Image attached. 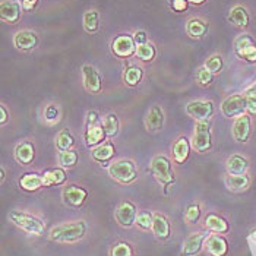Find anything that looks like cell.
<instances>
[{"label":"cell","instance_id":"cell-11","mask_svg":"<svg viewBox=\"0 0 256 256\" xmlns=\"http://www.w3.org/2000/svg\"><path fill=\"white\" fill-rule=\"evenodd\" d=\"M252 135V120L250 114L244 113L238 116L233 123V138L240 144H246Z\"/></svg>","mask_w":256,"mask_h":256},{"label":"cell","instance_id":"cell-47","mask_svg":"<svg viewBox=\"0 0 256 256\" xmlns=\"http://www.w3.org/2000/svg\"><path fill=\"white\" fill-rule=\"evenodd\" d=\"M40 0H20V6H22V9L24 10H32V9H36V6L38 4Z\"/></svg>","mask_w":256,"mask_h":256},{"label":"cell","instance_id":"cell-36","mask_svg":"<svg viewBox=\"0 0 256 256\" xmlns=\"http://www.w3.org/2000/svg\"><path fill=\"white\" fill-rule=\"evenodd\" d=\"M156 54H157L156 47L151 42L138 46V48H136V56L140 60H144V62H152V60L156 59Z\"/></svg>","mask_w":256,"mask_h":256},{"label":"cell","instance_id":"cell-41","mask_svg":"<svg viewBox=\"0 0 256 256\" xmlns=\"http://www.w3.org/2000/svg\"><path fill=\"white\" fill-rule=\"evenodd\" d=\"M184 218H186V221L190 222V224L196 222L200 218V206H199L198 204H190V205L186 208Z\"/></svg>","mask_w":256,"mask_h":256},{"label":"cell","instance_id":"cell-32","mask_svg":"<svg viewBox=\"0 0 256 256\" xmlns=\"http://www.w3.org/2000/svg\"><path fill=\"white\" fill-rule=\"evenodd\" d=\"M102 128H104V132H106L107 136L114 138L118 134V129H120V123H118V116L113 114V113L104 116L102 118Z\"/></svg>","mask_w":256,"mask_h":256},{"label":"cell","instance_id":"cell-6","mask_svg":"<svg viewBox=\"0 0 256 256\" xmlns=\"http://www.w3.org/2000/svg\"><path fill=\"white\" fill-rule=\"evenodd\" d=\"M248 112V102L246 94H233L222 101L221 104V113L224 118H238Z\"/></svg>","mask_w":256,"mask_h":256},{"label":"cell","instance_id":"cell-38","mask_svg":"<svg viewBox=\"0 0 256 256\" xmlns=\"http://www.w3.org/2000/svg\"><path fill=\"white\" fill-rule=\"evenodd\" d=\"M110 256H134V248L126 242H118L112 248Z\"/></svg>","mask_w":256,"mask_h":256},{"label":"cell","instance_id":"cell-5","mask_svg":"<svg viewBox=\"0 0 256 256\" xmlns=\"http://www.w3.org/2000/svg\"><path fill=\"white\" fill-rule=\"evenodd\" d=\"M237 58L248 63H256V40L249 34H242L234 40Z\"/></svg>","mask_w":256,"mask_h":256},{"label":"cell","instance_id":"cell-34","mask_svg":"<svg viewBox=\"0 0 256 256\" xmlns=\"http://www.w3.org/2000/svg\"><path fill=\"white\" fill-rule=\"evenodd\" d=\"M142 76H144V70L139 68V66H129L123 75V79H124V84L129 85V86H136L139 82L142 80Z\"/></svg>","mask_w":256,"mask_h":256},{"label":"cell","instance_id":"cell-37","mask_svg":"<svg viewBox=\"0 0 256 256\" xmlns=\"http://www.w3.org/2000/svg\"><path fill=\"white\" fill-rule=\"evenodd\" d=\"M60 118H62V112L58 104H48L44 110V120L48 124H56L59 123Z\"/></svg>","mask_w":256,"mask_h":256},{"label":"cell","instance_id":"cell-12","mask_svg":"<svg viewBox=\"0 0 256 256\" xmlns=\"http://www.w3.org/2000/svg\"><path fill=\"white\" fill-rule=\"evenodd\" d=\"M82 76H84V86L88 92L98 94L102 90V80H101L98 70L94 66L91 64L82 66Z\"/></svg>","mask_w":256,"mask_h":256},{"label":"cell","instance_id":"cell-35","mask_svg":"<svg viewBox=\"0 0 256 256\" xmlns=\"http://www.w3.org/2000/svg\"><path fill=\"white\" fill-rule=\"evenodd\" d=\"M79 156L76 151L74 150H69V151H64V152H60L59 154V162L62 167L64 168H72L78 164Z\"/></svg>","mask_w":256,"mask_h":256},{"label":"cell","instance_id":"cell-16","mask_svg":"<svg viewBox=\"0 0 256 256\" xmlns=\"http://www.w3.org/2000/svg\"><path fill=\"white\" fill-rule=\"evenodd\" d=\"M86 198H88V192L84 188L76 186V184H70V186L64 188V190H63V200L68 205L75 206V208L84 205Z\"/></svg>","mask_w":256,"mask_h":256},{"label":"cell","instance_id":"cell-19","mask_svg":"<svg viewBox=\"0 0 256 256\" xmlns=\"http://www.w3.org/2000/svg\"><path fill=\"white\" fill-rule=\"evenodd\" d=\"M15 160L22 166H30L36 158V148L31 142L24 140L15 146Z\"/></svg>","mask_w":256,"mask_h":256},{"label":"cell","instance_id":"cell-31","mask_svg":"<svg viewBox=\"0 0 256 256\" xmlns=\"http://www.w3.org/2000/svg\"><path fill=\"white\" fill-rule=\"evenodd\" d=\"M84 28L88 34H96L100 30V14L97 10H86L84 14Z\"/></svg>","mask_w":256,"mask_h":256},{"label":"cell","instance_id":"cell-51","mask_svg":"<svg viewBox=\"0 0 256 256\" xmlns=\"http://www.w3.org/2000/svg\"><path fill=\"white\" fill-rule=\"evenodd\" d=\"M252 240L256 243V232H254V234H252Z\"/></svg>","mask_w":256,"mask_h":256},{"label":"cell","instance_id":"cell-48","mask_svg":"<svg viewBox=\"0 0 256 256\" xmlns=\"http://www.w3.org/2000/svg\"><path fill=\"white\" fill-rule=\"evenodd\" d=\"M0 113H2L0 123H2V124H4V123L9 120V114H8V110H6V107H4V106H2V107H0Z\"/></svg>","mask_w":256,"mask_h":256},{"label":"cell","instance_id":"cell-17","mask_svg":"<svg viewBox=\"0 0 256 256\" xmlns=\"http://www.w3.org/2000/svg\"><path fill=\"white\" fill-rule=\"evenodd\" d=\"M14 42H15L16 48H20L22 52H30V50H32V48H36L38 46V36L34 31L24 30V31H20L15 36Z\"/></svg>","mask_w":256,"mask_h":256},{"label":"cell","instance_id":"cell-10","mask_svg":"<svg viewBox=\"0 0 256 256\" xmlns=\"http://www.w3.org/2000/svg\"><path fill=\"white\" fill-rule=\"evenodd\" d=\"M136 216H138V211H136V206L132 204V202H122L116 208L114 211V218L122 227H132L136 224Z\"/></svg>","mask_w":256,"mask_h":256},{"label":"cell","instance_id":"cell-9","mask_svg":"<svg viewBox=\"0 0 256 256\" xmlns=\"http://www.w3.org/2000/svg\"><path fill=\"white\" fill-rule=\"evenodd\" d=\"M194 148L198 152H206L211 150V128L206 122H198L194 134Z\"/></svg>","mask_w":256,"mask_h":256},{"label":"cell","instance_id":"cell-49","mask_svg":"<svg viewBox=\"0 0 256 256\" xmlns=\"http://www.w3.org/2000/svg\"><path fill=\"white\" fill-rule=\"evenodd\" d=\"M190 3H194V4H202V3H205L206 0H189Z\"/></svg>","mask_w":256,"mask_h":256},{"label":"cell","instance_id":"cell-14","mask_svg":"<svg viewBox=\"0 0 256 256\" xmlns=\"http://www.w3.org/2000/svg\"><path fill=\"white\" fill-rule=\"evenodd\" d=\"M166 123V114L161 106H152L145 118V126L150 132H160L164 128Z\"/></svg>","mask_w":256,"mask_h":256},{"label":"cell","instance_id":"cell-4","mask_svg":"<svg viewBox=\"0 0 256 256\" xmlns=\"http://www.w3.org/2000/svg\"><path fill=\"white\" fill-rule=\"evenodd\" d=\"M151 173L164 186H168L174 182V172L172 167V161L166 156H156L152 158Z\"/></svg>","mask_w":256,"mask_h":256},{"label":"cell","instance_id":"cell-25","mask_svg":"<svg viewBox=\"0 0 256 256\" xmlns=\"http://www.w3.org/2000/svg\"><path fill=\"white\" fill-rule=\"evenodd\" d=\"M228 22L238 28H246L250 22V15L244 6H234L228 14Z\"/></svg>","mask_w":256,"mask_h":256},{"label":"cell","instance_id":"cell-26","mask_svg":"<svg viewBox=\"0 0 256 256\" xmlns=\"http://www.w3.org/2000/svg\"><path fill=\"white\" fill-rule=\"evenodd\" d=\"M208 30H210V25L205 20H199V18L190 20L188 22V25H186V32L192 38H202V37H205L208 34Z\"/></svg>","mask_w":256,"mask_h":256},{"label":"cell","instance_id":"cell-8","mask_svg":"<svg viewBox=\"0 0 256 256\" xmlns=\"http://www.w3.org/2000/svg\"><path fill=\"white\" fill-rule=\"evenodd\" d=\"M136 42L134 40V36H129V34H122L118 36L116 38L113 40L112 42V52L114 56H118L120 59H126V58H130L132 54L136 53Z\"/></svg>","mask_w":256,"mask_h":256},{"label":"cell","instance_id":"cell-27","mask_svg":"<svg viewBox=\"0 0 256 256\" xmlns=\"http://www.w3.org/2000/svg\"><path fill=\"white\" fill-rule=\"evenodd\" d=\"M190 154V144L186 138H178L173 145V160L178 164H183Z\"/></svg>","mask_w":256,"mask_h":256},{"label":"cell","instance_id":"cell-28","mask_svg":"<svg viewBox=\"0 0 256 256\" xmlns=\"http://www.w3.org/2000/svg\"><path fill=\"white\" fill-rule=\"evenodd\" d=\"M20 188L26 192H36L40 188L44 186V178L36 174V173H28V174H24L20 178Z\"/></svg>","mask_w":256,"mask_h":256},{"label":"cell","instance_id":"cell-30","mask_svg":"<svg viewBox=\"0 0 256 256\" xmlns=\"http://www.w3.org/2000/svg\"><path fill=\"white\" fill-rule=\"evenodd\" d=\"M44 186H59L66 180V172L63 168H50L44 174Z\"/></svg>","mask_w":256,"mask_h":256},{"label":"cell","instance_id":"cell-29","mask_svg":"<svg viewBox=\"0 0 256 256\" xmlns=\"http://www.w3.org/2000/svg\"><path fill=\"white\" fill-rule=\"evenodd\" d=\"M116 150H114V145L112 142H106V144H101L98 145L94 151H92V158L98 162H107L110 161L113 156H114Z\"/></svg>","mask_w":256,"mask_h":256},{"label":"cell","instance_id":"cell-20","mask_svg":"<svg viewBox=\"0 0 256 256\" xmlns=\"http://www.w3.org/2000/svg\"><path fill=\"white\" fill-rule=\"evenodd\" d=\"M106 132L102 128V123H97V124H91L86 126L85 130V144L86 146H98L102 144V140H106Z\"/></svg>","mask_w":256,"mask_h":256},{"label":"cell","instance_id":"cell-18","mask_svg":"<svg viewBox=\"0 0 256 256\" xmlns=\"http://www.w3.org/2000/svg\"><path fill=\"white\" fill-rule=\"evenodd\" d=\"M205 248L211 256H226L228 252V242L226 240V237L212 234L206 238Z\"/></svg>","mask_w":256,"mask_h":256},{"label":"cell","instance_id":"cell-40","mask_svg":"<svg viewBox=\"0 0 256 256\" xmlns=\"http://www.w3.org/2000/svg\"><path fill=\"white\" fill-rule=\"evenodd\" d=\"M152 221H154V214H151L148 211H142L136 216V226L142 230L152 228Z\"/></svg>","mask_w":256,"mask_h":256},{"label":"cell","instance_id":"cell-15","mask_svg":"<svg viewBox=\"0 0 256 256\" xmlns=\"http://www.w3.org/2000/svg\"><path fill=\"white\" fill-rule=\"evenodd\" d=\"M22 6L20 2L15 0H4L0 4V16L8 24H16L20 18Z\"/></svg>","mask_w":256,"mask_h":256},{"label":"cell","instance_id":"cell-3","mask_svg":"<svg viewBox=\"0 0 256 256\" xmlns=\"http://www.w3.org/2000/svg\"><path fill=\"white\" fill-rule=\"evenodd\" d=\"M108 174L118 183L128 184L138 178V168L132 160H118L108 167Z\"/></svg>","mask_w":256,"mask_h":256},{"label":"cell","instance_id":"cell-39","mask_svg":"<svg viewBox=\"0 0 256 256\" xmlns=\"http://www.w3.org/2000/svg\"><path fill=\"white\" fill-rule=\"evenodd\" d=\"M205 68H206L212 75L220 74V72L222 70V68H224L222 58H221L220 54H214V56H211L210 59L205 62Z\"/></svg>","mask_w":256,"mask_h":256},{"label":"cell","instance_id":"cell-7","mask_svg":"<svg viewBox=\"0 0 256 256\" xmlns=\"http://www.w3.org/2000/svg\"><path fill=\"white\" fill-rule=\"evenodd\" d=\"M214 112H216V107H214L212 101L195 100V101H190L186 106L188 116L195 118L196 122H206V120H210V118H212Z\"/></svg>","mask_w":256,"mask_h":256},{"label":"cell","instance_id":"cell-45","mask_svg":"<svg viewBox=\"0 0 256 256\" xmlns=\"http://www.w3.org/2000/svg\"><path fill=\"white\" fill-rule=\"evenodd\" d=\"M100 123V114L96 110H91L86 113V126H91V124H97Z\"/></svg>","mask_w":256,"mask_h":256},{"label":"cell","instance_id":"cell-43","mask_svg":"<svg viewBox=\"0 0 256 256\" xmlns=\"http://www.w3.org/2000/svg\"><path fill=\"white\" fill-rule=\"evenodd\" d=\"M246 102H248V113L256 116V91L246 94Z\"/></svg>","mask_w":256,"mask_h":256},{"label":"cell","instance_id":"cell-13","mask_svg":"<svg viewBox=\"0 0 256 256\" xmlns=\"http://www.w3.org/2000/svg\"><path fill=\"white\" fill-rule=\"evenodd\" d=\"M206 233L199 232V233H192L183 243L182 249V256H196L204 246V242H206Z\"/></svg>","mask_w":256,"mask_h":256},{"label":"cell","instance_id":"cell-46","mask_svg":"<svg viewBox=\"0 0 256 256\" xmlns=\"http://www.w3.org/2000/svg\"><path fill=\"white\" fill-rule=\"evenodd\" d=\"M134 40L136 42V46H142V44H146L148 42V36L145 31H136L134 34Z\"/></svg>","mask_w":256,"mask_h":256},{"label":"cell","instance_id":"cell-50","mask_svg":"<svg viewBox=\"0 0 256 256\" xmlns=\"http://www.w3.org/2000/svg\"><path fill=\"white\" fill-rule=\"evenodd\" d=\"M4 178H6V172H4V168L2 167V176H0V180L3 182V180H4Z\"/></svg>","mask_w":256,"mask_h":256},{"label":"cell","instance_id":"cell-24","mask_svg":"<svg viewBox=\"0 0 256 256\" xmlns=\"http://www.w3.org/2000/svg\"><path fill=\"white\" fill-rule=\"evenodd\" d=\"M224 182L226 186L233 192H243L250 186V178L248 174H228L226 176Z\"/></svg>","mask_w":256,"mask_h":256},{"label":"cell","instance_id":"cell-22","mask_svg":"<svg viewBox=\"0 0 256 256\" xmlns=\"http://www.w3.org/2000/svg\"><path fill=\"white\" fill-rule=\"evenodd\" d=\"M152 233L154 236L160 240H167L172 233L170 221L164 217L162 214H154V221H152Z\"/></svg>","mask_w":256,"mask_h":256},{"label":"cell","instance_id":"cell-33","mask_svg":"<svg viewBox=\"0 0 256 256\" xmlns=\"http://www.w3.org/2000/svg\"><path fill=\"white\" fill-rule=\"evenodd\" d=\"M75 140H74V136L70 135V132L68 129H63L60 130L56 136V148L59 152H64V151H69L72 146H74Z\"/></svg>","mask_w":256,"mask_h":256},{"label":"cell","instance_id":"cell-21","mask_svg":"<svg viewBox=\"0 0 256 256\" xmlns=\"http://www.w3.org/2000/svg\"><path fill=\"white\" fill-rule=\"evenodd\" d=\"M228 174H246L249 170V160L240 154H234L226 162Z\"/></svg>","mask_w":256,"mask_h":256},{"label":"cell","instance_id":"cell-42","mask_svg":"<svg viewBox=\"0 0 256 256\" xmlns=\"http://www.w3.org/2000/svg\"><path fill=\"white\" fill-rule=\"evenodd\" d=\"M212 78H214V75L204 66V68H199L196 72V80L200 84V85H210L211 82H212Z\"/></svg>","mask_w":256,"mask_h":256},{"label":"cell","instance_id":"cell-2","mask_svg":"<svg viewBox=\"0 0 256 256\" xmlns=\"http://www.w3.org/2000/svg\"><path fill=\"white\" fill-rule=\"evenodd\" d=\"M8 218H9L10 222H14L16 227H20V230H24L28 234L40 236L44 232V222L40 218L34 217L31 214L14 210V211H10L8 214Z\"/></svg>","mask_w":256,"mask_h":256},{"label":"cell","instance_id":"cell-1","mask_svg":"<svg viewBox=\"0 0 256 256\" xmlns=\"http://www.w3.org/2000/svg\"><path fill=\"white\" fill-rule=\"evenodd\" d=\"M86 230H88V226L82 220L68 221V222H62L59 226L53 227L48 236H50V240L56 243H75L85 237Z\"/></svg>","mask_w":256,"mask_h":256},{"label":"cell","instance_id":"cell-23","mask_svg":"<svg viewBox=\"0 0 256 256\" xmlns=\"http://www.w3.org/2000/svg\"><path fill=\"white\" fill-rule=\"evenodd\" d=\"M205 227L217 234H226L230 230V226L227 222V220L222 217H220L218 214H208L205 217Z\"/></svg>","mask_w":256,"mask_h":256},{"label":"cell","instance_id":"cell-44","mask_svg":"<svg viewBox=\"0 0 256 256\" xmlns=\"http://www.w3.org/2000/svg\"><path fill=\"white\" fill-rule=\"evenodd\" d=\"M189 6V0H173L172 2V8L176 12H184Z\"/></svg>","mask_w":256,"mask_h":256}]
</instances>
